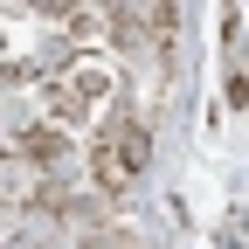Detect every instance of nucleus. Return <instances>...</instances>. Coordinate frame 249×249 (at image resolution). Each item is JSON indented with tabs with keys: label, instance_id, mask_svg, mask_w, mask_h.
<instances>
[{
	"label": "nucleus",
	"instance_id": "nucleus-1",
	"mask_svg": "<svg viewBox=\"0 0 249 249\" xmlns=\"http://www.w3.org/2000/svg\"><path fill=\"white\" fill-rule=\"evenodd\" d=\"M139 173H145V132H139V124H124L118 139L97 145V180H104V187H132Z\"/></svg>",
	"mask_w": 249,
	"mask_h": 249
}]
</instances>
